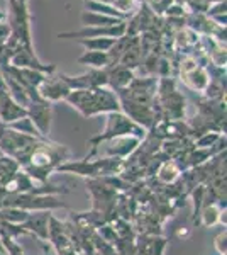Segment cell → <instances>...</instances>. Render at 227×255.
Segmentation results:
<instances>
[{
	"label": "cell",
	"instance_id": "1",
	"mask_svg": "<svg viewBox=\"0 0 227 255\" xmlns=\"http://www.w3.org/2000/svg\"><path fill=\"white\" fill-rule=\"evenodd\" d=\"M65 101L72 108L80 111L81 116L92 118L98 114H109V113H119L121 104L119 97L112 89L98 87L90 90H72Z\"/></svg>",
	"mask_w": 227,
	"mask_h": 255
},
{
	"label": "cell",
	"instance_id": "2",
	"mask_svg": "<svg viewBox=\"0 0 227 255\" xmlns=\"http://www.w3.org/2000/svg\"><path fill=\"white\" fill-rule=\"evenodd\" d=\"M126 134H131V136L143 139L146 136V129H144L143 126L136 125L134 121H131L126 114L121 113V111H119V113H109L107 114L105 129L102 131L98 136L90 139V143L97 145L98 141H105V139H112L117 136H126Z\"/></svg>",
	"mask_w": 227,
	"mask_h": 255
},
{
	"label": "cell",
	"instance_id": "3",
	"mask_svg": "<svg viewBox=\"0 0 227 255\" xmlns=\"http://www.w3.org/2000/svg\"><path fill=\"white\" fill-rule=\"evenodd\" d=\"M180 77L181 82L187 85L188 89L195 90V92H205L210 84V77L205 67L193 58L192 55L183 56L180 61Z\"/></svg>",
	"mask_w": 227,
	"mask_h": 255
},
{
	"label": "cell",
	"instance_id": "4",
	"mask_svg": "<svg viewBox=\"0 0 227 255\" xmlns=\"http://www.w3.org/2000/svg\"><path fill=\"white\" fill-rule=\"evenodd\" d=\"M127 32V20L117 24V26H104V27H83L78 31L60 32V39H88V38H114L119 39L126 36Z\"/></svg>",
	"mask_w": 227,
	"mask_h": 255
},
{
	"label": "cell",
	"instance_id": "5",
	"mask_svg": "<svg viewBox=\"0 0 227 255\" xmlns=\"http://www.w3.org/2000/svg\"><path fill=\"white\" fill-rule=\"evenodd\" d=\"M27 116L38 128L41 136H48L49 129H51V118H53V106L51 102L44 101V99H38L32 101L27 108Z\"/></svg>",
	"mask_w": 227,
	"mask_h": 255
},
{
	"label": "cell",
	"instance_id": "6",
	"mask_svg": "<svg viewBox=\"0 0 227 255\" xmlns=\"http://www.w3.org/2000/svg\"><path fill=\"white\" fill-rule=\"evenodd\" d=\"M38 92H39V97L44 99V101L58 102V101H65L72 90H70L68 85L63 82L61 75L56 77V79L51 75H48V79L38 87Z\"/></svg>",
	"mask_w": 227,
	"mask_h": 255
},
{
	"label": "cell",
	"instance_id": "7",
	"mask_svg": "<svg viewBox=\"0 0 227 255\" xmlns=\"http://www.w3.org/2000/svg\"><path fill=\"white\" fill-rule=\"evenodd\" d=\"M141 143V139L126 134V136H117L109 139V146H107V153L112 155V157H127L129 153L138 148V145Z\"/></svg>",
	"mask_w": 227,
	"mask_h": 255
},
{
	"label": "cell",
	"instance_id": "8",
	"mask_svg": "<svg viewBox=\"0 0 227 255\" xmlns=\"http://www.w3.org/2000/svg\"><path fill=\"white\" fill-rule=\"evenodd\" d=\"M26 116H27V109L20 108L17 102L12 101L9 94L0 99V123L2 125H10V123Z\"/></svg>",
	"mask_w": 227,
	"mask_h": 255
},
{
	"label": "cell",
	"instance_id": "9",
	"mask_svg": "<svg viewBox=\"0 0 227 255\" xmlns=\"http://www.w3.org/2000/svg\"><path fill=\"white\" fill-rule=\"evenodd\" d=\"M105 70H107V75H109V85L114 90L126 89L134 79V70L121 67V65H114V67H109Z\"/></svg>",
	"mask_w": 227,
	"mask_h": 255
},
{
	"label": "cell",
	"instance_id": "10",
	"mask_svg": "<svg viewBox=\"0 0 227 255\" xmlns=\"http://www.w3.org/2000/svg\"><path fill=\"white\" fill-rule=\"evenodd\" d=\"M76 61L80 65H86V67L95 70H104L110 67L109 53L104 51H85L81 56H78Z\"/></svg>",
	"mask_w": 227,
	"mask_h": 255
},
{
	"label": "cell",
	"instance_id": "11",
	"mask_svg": "<svg viewBox=\"0 0 227 255\" xmlns=\"http://www.w3.org/2000/svg\"><path fill=\"white\" fill-rule=\"evenodd\" d=\"M48 221H49V213H36V215H29L26 223V232L27 228L31 232H34L39 238H48Z\"/></svg>",
	"mask_w": 227,
	"mask_h": 255
},
{
	"label": "cell",
	"instance_id": "12",
	"mask_svg": "<svg viewBox=\"0 0 227 255\" xmlns=\"http://www.w3.org/2000/svg\"><path fill=\"white\" fill-rule=\"evenodd\" d=\"M81 22H83L85 27H104V26H117V24L124 22V20L109 17V15L93 14V12H83L81 14Z\"/></svg>",
	"mask_w": 227,
	"mask_h": 255
},
{
	"label": "cell",
	"instance_id": "13",
	"mask_svg": "<svg viewBox=\"0 0 227 255\" xmlns=\"http://www.w3.org/2000/svg\"><path fill=\"white\" fill-rule=\"evenodd\" d=\"M19 172L17 160L10 157H0V187H5L10 179Z\"/></svg>",
	"mask_w": 227,
	"mask_h": 255
},
{
	"label": "cell",
	"instance_id": "14",
	"mask_svg": "<svg viewBox=\"0 0 227 255\" xmlns=\"http://www.w3.org/2000/svg\"><path fill=\"white\" fill-rule=\"evenodd\" d=\"M76 41L85 48V51L109 53L110 48L114 46V43L117 39H114V38H88V39H76Z\"/></svg>",
	"mask_w": 227,
	"mask_h": 255
},
{
	"label": "cell",
	"instance_id": "15",
	"mask_svg": "<svg viewBox=\"0 0 227 255\" xmlns=\"http://www.w3.org/2000/svg\"><path fill=\"white\" fill-rule=\"evenodd\" d=\"M9 126L10 129L17 131V133H22L26 134V136H32V138H43L41 136V133L38 131V128L34 126V123L31 121V118L26 116V118H20L17 121L10 123V125H5Z\"/></svg>",
	"mask_w": 227,
	"mask_h": 255
},
{
	"label": "cell",
	"instance_id": "16",
	"mask_svg": "<svg viewBox=\"0 0 227 255\" xmlns=\"http://www.w3.org/2000/svg\"><path fill=\"white\" fill-rule=\"evenodd\" d=\"M178 174H180V170H178V167H176L175 162H164L158 170V179L161 180V182L170 184L176 179V177H178Z\"/></svg>",
	"mask_w": 227,
	"mask_h": 255
},
{
	"label": "cell",
	"instance_id": "17",
	"mask_svg": "<svg viewBox=\"0 0 227 255\" xmlns=\"http://www.w3.org/2000/svg\"><path fill=\"white\" fill-rule=\"evenodd\" d=\"M219 138H221L219 131H205V133H202V136L197 139L195 146L197 148H207L210 145H214Z\"/></svg>",
	"mask_w": 227,
	"mask_h": 255
},
{
	"label": "cell",
	"instance_id": "18",
	"mask_svg": "<svg viewBox=\"0 0 227 255\" xmlns=\"http://www.w3.org/2000/svg\"><path fill=\"white\" fill-rule=\"evenodd\" d=\"M221 215H222V213L216 208V204H210L209 208H205L204 215H202V216H204V225L210 226V225L217 223V220H221Z\"/></svg>",
	"mask_w": 227,
	"mask_h": 255
},
{
	"label": "cell",
	"instance_id": "19",
	"mask_svg": "<svg viewBox=\"0 0 227 255\" xmlns=\"http://www.w3.org/2000/svg\"><path fill=\"white\" fill-rule=\"evenodd\" d=\"M10 34H12V31H10V26L7 24V20L5 22H0V43H5V41L10 38Z\"/></svg>",
	"mask_w": 227,
	"mask_h": 255
},
{
	"label": "cell",
	"instance_id": "20",
	"mask_svg": "<svg viewBox=\"0 0 227 255\" xmlns=\"http://www.w3.org/2000/svg\"><path fill=\"white\" fill-rule=\"evenodd\" d=\"M216 247H217L219 254H221V255H226V232H224V233H221V235L217 237Z\"/></svg>",
	"mask_w": 227,
	"mask_h": 255
},
{
	"label": "cell",
	"instance_id": "21",
	"mask_svg": "<svg viewBox=\"0 0 227 255\" xmlns=\"http://www.w3.org/2000/svg\"><path fill=\"white\" fill-rule=\"evenodd\" d=\"M5 20H7V14L2 9H0V22H5Z\"/></svg>",
	"mask_w": 227,
	"mask_h": 255
}]
</instances>
